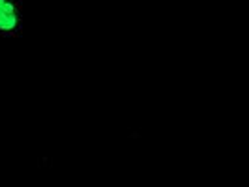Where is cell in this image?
Masks as SVG:
<instances>
[{
	"mask_svg": "<svg viewBox=\"0 0 249 187\" xmlns=\"http://www.w3.org/2000/svg\"><path fill=\"white\" fill-rule=\"evenodd\" d=\"M25 2L0 0V39H15L23 36Z\"/></svg>",
	"mask_w": 249,
	"mask_h": 187,
	"instance_id": "cell-1",
	"label": "cell"
}]
</instances>
